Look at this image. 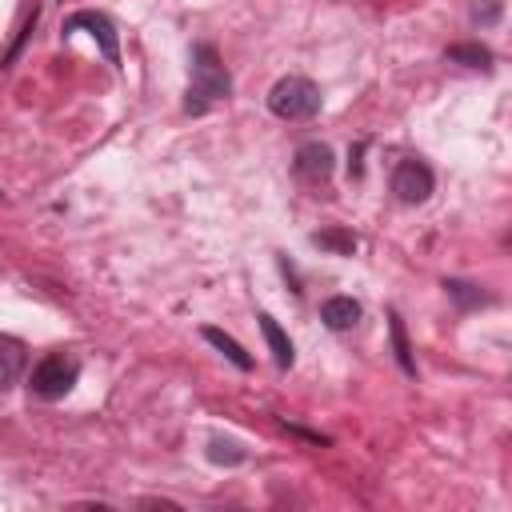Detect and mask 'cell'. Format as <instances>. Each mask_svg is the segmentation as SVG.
<instances>
[{
    "instance_id": "1",
    "label": "cell",
    "mask_w": 512,
    "mask_h": 512,
    "mask_svg": "<svg viewBox=\"0 0 512 512\" xmlns=\"http://www.w3.org/2000/svg\"><path fill=\"white\" fill-rule=\"evenodd\" d=\"M228 92H232V76H228L220 52L212 44H196L192 48V84H188V96H184V112L200 116L216 100H228Z\"/></svg>"
},
{
    "instance_id": "2",
    "label": "cell",
    "mask_w": 512,
    "mask_h": 512,
    "mask_svg": "<svg viewBox=\"0 0 512 512\" xmlns=\"http://www.w3.org/2000/svg\"><path fill=\"white\" fill-rule=\"evenodd\" d=\"M320 104H324L320 84H312L308 76H280L268 88V112L280 120H312Z\"/></svg>"
},
{
    "instance_id": "3",
    "label": "cell",
    "mask_w": 512,
    "mask_h": 512,
    "mask_svg": "<svg viewBox=\"0 0 512 512\" xmlns=\"http://www.w3.org/2000/svg\"><path fill=\"white\" fill-rule=\"evenodd\" d=\"M76 380H80V360L72 352H48L44 360H36V368L28 376V388L40 400H60V396L72 392Z\"/></svg>"
},
{
    "instance_id": "4",
    "label": "cell",
    "mask_w": 512,
    "mask_h": 512,
    "mask_svg": "<svg viewBox=\"0 0 512 512\" xmlns=\"http://www.w3.org/2000/svg\"><path fill=\"white\" fill-rule=\"evenodd\" d=\"M60 32H64V36H72V32H88V36L100 44L104 60H108L112 68H120V32H116V24H112V16H108V12L80 8V12H72V16L64 20V28H60Z\"/></svg>"
},
{
    "instance_id": "5",
    "label": "cell",
    "mask_w": 512,
    "mask_h": 512,
    "mask_svg": "<svg viewBox=\"0 0 512 512\" xmlns=\"http://www.w3.org/2000/svg\"><path fill=\"white\" fill-rule=\"evenodd\" d=\"M432 188H436V176H432V168H428L424 160L404 156V160L392 168V192H396V200H404V204H424V200L432 196Z\"/></svg>"
},
{
    "instance_id": "6",
    "label": "cell",
    "mask_w": 512,
    "mask_h": 512,
    "mask_svg": "<svg viewBox=\"0 0 512 512\" xmlns=\"http://www.w3.org/2000/svg\"><path fill=\"white\" fill-rule=\"evenodd\" d=\"M332 168H336V156H332V148H328V144L308 140V144H300V148H296V160H292L296 180H304V184L320 188V184H328V180H332Z\"/></svg>"
},
{
    "instance_id": "7",
    "label": "cell",
    "mask_w": 512,
    "mask_h": 512,
    "mask_svg": "<svg viewBox=\"0 0 512 512\" xmlns=\"http://www.w3.org/2000/svg\"><path fill=\"white\" fill-rule=\"evenodd\" d=\"M24 364H28V348H24V340L0 332V392H8V388L24 376Z\"/></svg>"
},
{
    "instance_id": "8",
    "label": "cell",
    "mask_w": 512,
    "mask_h": 512,
    "mask_svg": "<svg viewBox=\"0 0 512 512\" xmlns=\"http://www.w3.org/2000/svg\"><path fill=\"white\" fill-rule=\"evenodd\" d=\"M260 320V332H264V340H268V352H272V360H276V368L280 372H288L292 368V360H296V352H292V340H288V332L268 316V312H260L256 316Z\"/></svg>"
},
{
    "instance_id": "9",
    "label": "cell",
    "mask_w": 512,
    "mask_h": 512,
    "mask_svg": "<svg viewBox=\"0 0 512 512\" xmlns=\"http://www.w3.org/2000/svg\"><path fill=\"white\" fill-rule=\"evenodd\" d=\"M320 320H324L332 332H344V328H352V324L360 320V304H356L352 296H328V300L320 304Z\"/></svg>"
},
{
    "instance_id": "10",
    "label": "cell",
    "mask_w": 512,
    "mask_h": 512,
    "mask_svg": "<svg viewBox=\"0 0 512 512\" xmlns=\"http://www.w3.org/2000/svg\"><path fill=\"white\" fill-rule=\"evenodd\" d=\"M200 336H204V340H208L216 352H224V356H228V360H232L240 372H248V368H252V356H248V352H244V348H240V344H236L228 332H220V328H212V324H208Z\"/></svg>"
},
{
    "instance_id": "11",
    "label": "cell",
    "mask_w": 512,
    "mask_h": 512,
    "mask_svg": "<svg viewBox=\"0 0 512 512\" xmlns=\"http://www.w3.org/2000/svg\"><path fill=\"white\" fill-rule=\"evenodd\" d=\"M388 332H392L396 364H400L408 376H416V360H412V344H408V332H404V320H400V312H388Z\"/></svg>"
},
{
    "instance_id": "12",
    "label": "cell",
    "mask_w": 512,
    "mask_h": 512,
    "mask_svg": "<svg viewBox=\"0 0 512 512\" xmlns=\"http://www.w3.org/2000/svg\"><path fill=\"white\" fill-rule=\"evenodd\" d=\"M312 244H316V248H328V252H340V256H352V252H356V236H352L348 228L312 232Z\"/></svg>"
},
{
    "instance_id": "13",
    "label": "cell",
    "mask_w": 512,
    "mask_h": 512,
    "mask_svg": "<svg viewBox=\"0 0 512 512\" xmlns=\"http://www.w3.org/2000/svg\"><path fill=\"white\" fill-rule=\"evenodd\" d=\"M444 56L456 64H468V68H492V52L484 44H452Z\"/></svg>"
},
{
    "instance_id": "14",
    "label": "cell",
    "mask_w": 512,
    "mask_h": 512,
    "mask_svg": "<svg viewBox=\"0 0 512 512\" xmlns=\"http://www.w3.org/2000/svg\"><path fill=\"white\" fill-rule=\"evenodd\" d=\"M444 288H448V296H452L460 308L492 304V296H488V292H480V288H476V284H468V280H444Z\"/></svg>"
},
{
    "instance_id": "15",
    "label": "cell",
    "mask_w": 512,
    "mask_h": 512,
    "mask_svg": "<svg viewBox=\"0 0 512 512\" xmlns=\"http://www.w3.org/2000/svg\"><path fill=\"white\" fill-rule=\"evenodd\" d=\"M248 452L236 444V440H224V436H212L208 440V460L212 464H240Z\"/></svg>"
},
{
    "instance_id": "16",
    "label": "cell",
    "mask_w": 512,
    "mask_h": 512,
    "mask_svg": "<svg viewBox=\"0 0 512 512\" xmlns=\"http://www.w3.org/2000/svg\"><path fill=\"white\" fill-rule=\"evenodd\" d=\"M472 16H476V20H480V24H492V20H496V16H500V4H496V0H492V4H488V8H476V12H472Z\"/></svg>"
}]
</instances>
